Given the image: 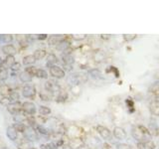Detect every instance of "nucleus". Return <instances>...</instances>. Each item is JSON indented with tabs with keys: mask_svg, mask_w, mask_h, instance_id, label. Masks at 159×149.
<instances>
[{
	"mask_svg": "<svg viewBox=\"0 0 159 149\" xmlns=\"http://www.w3.org/2000/svg\"><path fill=\"white\" fill-rule=\"evenodd\" d=\"M131 135L137 142L151 140V132L144 125H134L131 129Z\"/></svg>",
	"mask_w": 159,
	"mask_h": 149,
	"instance_id": "1",
	"label": "nucleus"
},
{
	"mask_svg": "<svg viewBox=\"0 0 159 149\" xmlns=\"http://www.w3.org/2000/svg\"><path fill=\"white\" fill-rule=\"evenodd\" d=\"M66 136L68 137L69 140H72V139H77V138H81L84 140V129L79 127L78 125H70L67 127V132H66Z\"/></svg>",
	"mask_w": 159,
	"mask_h": 149,
	"instance_id": "2",
	"label": "nucleus"
},
{
	"mask_svg": "<svg viewBox=\"0 0 159 149\" xmlns=\"http://www.w3.org/2000/svg\"><path fill=\"white\" fill-rule=\"evenodd\" d=\"M88 81V76L86 74L83 73H74L72 74H70L67 79L68 84H70L71 86H79V84H84Z\"/></svg>",
	"mask_w": 159,
	"mask_h": 149,
	"instance_id": "3",
	"label": "nucleus"
},
{
	"mask_svg": "<svg viewBox=\"0 0 159 149\" xmlns=\"http://www.w3.org/2000/svg\"><path fill=\"white\" fill-rule=\"evenodd\" d=\"M44 88H45V91L50 93L51 94L59 93L61 92V87H60V84L55 81H52V79H48V81L45 83Z\"/></svg>",
	"mask_w": 159,
	"mask_h": 149,
	"instance_id": "4",
	"label": "nucleus"
},
{
	"mask_svg": "<svg viewBox=\"0 0 159 149\" xmlns=\"http://www.w3.org/2000/svg\"><path fill=\"white\" fill-rule=\"evenodd\" d=\"M22 94L24 97L29 98V99H34L36 97L37 91L36 88L33 84H25L22 88Z\"/></svg>",
	"mask_w": 159,
	"mask_h": 149,
	"instance_id": "5",
	"label": "nucleus"
},
{
	"mask_svg": "<svg viewBox=\"0 0 159 149\" xmlns=\"http://www.w3.org/2000/svg\"><path fill=\"white\" fill-rule=\"evenodd\" d=\"M22 111L23 113L27 114V115L34 116L37 112V107L35 106V103L32 102H24L22 103Z\"/></svg>",
	"mask_w": 159,
	"mask_h": 149,
	"instance_id": "6",
	"label": "nucleus"
},
{
	"mask_svg": "<svg viewBox=\"0 0 159 149\" xmlns=\"http://www.w3.org/2000/svg\"><path fill=\"white\" fill-rule=\"evenodd\" d=\"M49 72H50V74H51L53 78H56V79H63V78H65V76H66V72H65V70L62 69L61 67L57 66V65L50 67Z\"/></svg>",
	"mask_w": 159,
	"mask_h": 149,
	"instance_id": "7",
	"label": "nucleus"
},
{
	"mask_svg": "<svg viewBox=\"0 0 159 149\" xmlns=\"http://www.w3.org/2000/svg\"><path fill=\"white\" fill-rule=\"evenodd\" d=\"M97 131L99 134V136H101L104 141H108V140H111V139L112 133L107 127L103 126V125H98L97 126Z\"/></svg>",
	"mask_w": 159,
	"mask_h": 149,
	"instance_id": "8",
	"label": "nucleus"
},
{
	"mask_svg": "<svg viewBox=\"0 0 159 149\" xmlns=\"http://www.w3.org/2000/svg\"><path fill=\"white\" fill-rule=\"evenodd\" d=\"M70 51H71V49L67 50L66 52L62 54L63 64H64V66L67 67V68H72L73 64L75 63V59H74L73 55H72V52H70Z\"/></svg>",
	"mask_w": 159,
	"mask_h": 149,
	"instance_id": "9",
	"label": "nucleus"
},
{
	"mask_svg": "<svg viewBox=\"0 0 159 149\" xmlns=\"http://www.w3.org/2000/svg\"><path fill=\"white\" fill-rule=\"evenodd\" d=\"M24 137L29 140L30 142L38 140V132L35 130V128L32 126H27L26 130L24 132Z\"/></svg>",
	"mask_w": 159,
	"mask_h": 149,
	"instance_id": "10",
	"label": "nucleus"
},
{
	"mask_svg": "<svg viewBox=\"0 0 159 149\" xmlns=\"http://www.w3.org/2000/svg\"><path fill=\"white\" fill-rule=\"evenodd\" d=\"M7 111L12 114L13 116L15 115H18L21 112H23L22 111V103L20 102H13L11 103L10 106H7Z\"/></svg>",
	"mask_w": 159,
	"mask_h": 149,
	"instance_id": "11",
	"label": "nucleus"
},
{
	"mask_svg": "<svg viewBox=\"0 0 159 149\" xmlns=\"http://www.w3.org/2000/svg\"><path fill=\"white\" fill-rule=\"evenodd\" d=\"M6 136L11 141H18L19 140V132L15 129L13 125L8 126L6 129Z\"/></svg>",
	"mask_w": 159,
	"mask_h": 149,
	"instance_id": "12",
	"label": "nucleus"
},
{
	"mask_svg": "<svg viewBox=\"0 0 159 149\" xmlns=\"http://www.w3.org/2000/svg\"><path fill=\"white\" fill-rule=\"evenodd\" d=\"M113 136L116 137L117 140H124L127 136V133L124 130V128L116 126L113 128Z\"/></svg>",
	"mask_w": 159,
	"mask_h": 149,
	"instance_id": "13",
	"label": "nucleus"
},
{
	"mask_svg": "<svg viewBox=\"0 0 159 149\" xmlns=\"http://www.w3.org/2000/svg\"><path fill=\"white\" fill-rule=\"evenodd\" d=\"M34 128H35V130L38 132V134H41V135H43V136L50 137V136H51L52 132H53L52 130H50L49 128L43 126L42 124H38V123L34 126Z\"/></svg>",
	"mask_w": 159,
	"mask_h": 149,
	"instance_id": "14",
	"label": "nucleus"
},
{
	"mask_svg": "<svg viewBox=\"0 0 159 149\" xmlns=\"http://www.w3.org/2000/svg\"><path fill=\"white\" fill-rule=\"evenodd\" d=\"M1 50H2V52L5 55H6V56H14V55L17 53L16 47H15L14 45H12V44H6V45H4Z\"/></svg>",
	"mask_w": 159,
	"mask_h": 149,
	"instance_id": "15",
	"label": "nucleus"
},
{
	"mask_svg": "<svg viewBox=\"0 0 159 149\" xmlns=\"http://www.w3.org/2000/svg\"><path fill=\"white\" fill-rule=\"evenodd\" d=\"M136 147L138 149H155L156 145L152 140H145L142 142H137Z\"/></svg>",
	"mask_w": 159,
	"mask_h": 149,
	"instance_id": "16",
	"label": "nucleus"
},
{
	"mask_svg": "<svg viewBox=\"0 0 159 149\" xmlns=\"http://www.w3.org/2000/svg\"><path fill=\"white\" fill-rule=\"evenodd\" d=\"M93 60L98 64L102 63L106 60V54L102 50H97L93 53Z\"/></svg>",
	"mask_w": 159,
	"mask_h": 149,
	"instance_id": "17",
	"label": "nucleus"
},
{
	"mask_svg": "<svg viewBox=\"0 0 159 149\" xmlns=\"http://www.w3.org/2000/svg\"><path fill=\"white\" fill-rule=\"evenodd\" d=\"M17 148L18 149H33L32 142H30L29 140H27L25 137H21L18 140Z\"/></svg>",
	"mask_w": 159,
	"mask_h": 149,
	"instance_id": "18",
	"label": "nucleus"
},
{
	"mask_svg": "<svg viewBox=\"0 0 159 149\" xmlns=\"http://www.w3.org/2000/svg\"><path fill=\"white\" fill-rule=\"evenodd\" d=\"M149 111H150V113L152 115L159 116V99H154L150 102Z\"/></svg>",
	"mask_w": 159,
	"mask_h": 149,
	"instance_id": "19",
	"label": "nucleus"
},
{
	"mask_svg": "<svg viewBox=\"0 0 159 149\" xmlns=\"http://www.w3.org/2000/svg\"><path fill=\"white\" fill-rule=\"evenodd\" d=\"M13 89L10 88L8 84H0V96L2 97H10V94L12 93Z\"/></svg>",
	"mask_w": 159,
	"mask_h": 149,
	"instance_id": "20",
	"label": "nucleus"
},
{
	"mask_svg": "<svg viewBox=\"0 0 159 149\" xmlns=\"http://www.w3.org/2000/svg\"><path fill=\"white\" fill-rule=\"evenodd\" d=\"M16 63V60H15L14 56H6L4 62H3V69L7 70V69H11L13 65Z\"/></svg>",
	"mask_w": 159,
	"mask_h": 149,
	"instance_id": "21",
	"label": "nucleus"
},
{
	"mask_svg": "<svg viewBox=\"0 0 159 149\" xmlns=\"http://www.w3.org/2000/svg\"><path fill=\"white\" fill-rule=\"evenodd\" d=\"M64 39L65 37H63L62 35H52L48 38V42L50 45H59Z\"/></svg>",
	"mask_w": 159,
	"mask_h": 149,
	"instance_id": "22",
	"label": "nucleus"
},
{
	"mask_svg": "<svg viewBox=\"0 0 159 149\" xmlns=\"http://www.w3.org/2000/svg\"><path fill=\"white\" fill-rule=\"evenodd\" d=\"M58 62H59L58 57L55 54L51 53V54H49L48 56H47V64L46 65H47L48 68L52 67V66H55V65H57Z\"/></svg>",
	"mask_w": 159,
	"mask_h": 149,
	"instance_id": "23",
	"label": "nucleus"
},
{
	"mask_svg": "<svg viewBox=\"0 0 159 149\" xmlns=\"http://www.w3.org/2000/svg\"><path fill=\"white\" fill-rule=\"evenodd\" d=\"M35 63H36V59H35L34 55H27V56L23 57L22 59V64L25 65V66H32V65H34Z\"/></svg>",
	"mask_w": 159,
	"mask_h": 149,
	"instance_id": "24",
	"label": "nucleus"
},
{
	"mask_svg": "<svg viewBox=\"0 0 159 149\" xmlns=\"http://www.w3.org/2000/svg\"><path fill=\"white\" fill-rule=\"evenodd\" d=\"M19 79H20V82H22L24 84H26V83H30V82H32V79H33V77L31 76L30 74H28L27 72H21L19 74V76H18Z\"/></svg>",
	"mask_w": 159,
	"mask_h": 149,
	"instance_id": "25",
	"label": "nucleus"
},
{
	"mask_svg": "<svg viewBox=\"0 0 159 149\" xmlns=\"http://www.w3.org/2000/svg\"><path fill=\"white\" fill-rule=\"evenodd\" d=\"M33 55L35 59H36V61H39V60H42L47 56V51L45 49H37Z\"/></svg>",
	"mask_w": 159,
	"mask_h": 149,
	"instance_id": "26",
	"label": "nucleus"
},
{
	"mask_svg": "<svg viewBox=\"0 0 159 149\" xmlns=\"http://www.w3.org/2000/svg\"><path fill=\"white\" fill-rule=\"evenodd\" d=\"M89 76L93 79H101L102 78V73L98 68H93L91 70H89Z\"/></svg>",
	"mask_w": 159,
	"mask_h": 149,
	"instance_id": "27",
	"label": "nucleus"
},
{
	"mask_svg": "<svg viewBox=\"0 0 159 149\" xmlns=\"http://www.w3.org/2000/svg\"><path fill=\"white\" fill-rule=\"evenodd\" d=\"M38 111H39V114H40V115H41V116H44V117H46V116L50 115V114H51V112H52L51 108L48 107V106H41L39 107Z\"/></svg>",
	"mask_w": 159,
	"mask_h": 149,
	"instance_id": "28",
	"label": "nucleus"
},
{
	"mask_svg": "<svg viewBox=\"0 0 159 149\" xmlns=\"http://www.w3.org/2000/svg\"><path fill=\"white\" fill-rule=\"evenodd\" d=\"M13 41V35L11 34H2L0 35V43L10 44Z\"/></svg>",
	"mask_w": 159,
	"mask_h": 149,
	"instance_id": "29",
	"label": "nucleus"
},
{
	"mask_svg": "<svg viewBox=\"0 0 159 149\" xmlns=\"http://www.w3.org/2000/svg\"><path fill=\"white\" fill-rule=\"evenodd\" d=\"M39 96H40V97H41L42 101H44V102H50L52 99V97H53V94H51V93L46 92V91L41 92L39 93Z\"/></svg>",
	"mask_w": 159,
	"mask_h": 149,
	"instance_id": "30",
	"label": "nucleus"
},
{
	"mask_svg": "<svg viewBox=\"0 0 159 149\" xmlns=\"http://www.w3.org/2000/svg\"><path fill=\"white\" fill-rule=\"evenodd\" d=\"M67 98H68V93L61 89V92L58 93V96L56 97V101L58 102H66Z\"/></svg>",
	"mask_w": 159,
	"mask_h": 149,
	"instance_id": "31",
	"label": "nucleus"
},
{
	"mask_svg": "<svg viewBox=\"0 0 159 149\" xmlns=\"http://www.w3.org/2000/svg\"><path fill=\"white\" fill-rule=\"evenodd\" d=\"M122 37H123L124 41L129 43V42L133 41V40H135L137 38V35L136 34H123Z\"/></svg>",
	"mask_w": 159,
	"mask_h": 149,
	"instance_id": "32",
	"label": "nucleus"
},
{
	"mask_svg": "<svg viewBox=\"0 0 159 149\" xmlns=\"http://www.w3.org/2000/svg\"><path fill=\"white\" fill-rule=\"evenodd\" d=\"M14 102L11 99V97H2L1 99H0V103L2 104V106H10L11 103H13Z\"/></svg>",
	"mask_w": 159,
	"mask_h": 149,
	"instance_id": "33",
	"label": "nucleus"
},
{
	"mask_svg": "<svg viewBox=\"0 0 159 149\" xmlns=\"http://www.w3.org/2000/svg\"><path fill=\"white\" fill-rule=\"evenodd\" d=\"M37 71H38V68H36L35 66H30V67H27L26 69H25V72L30 74L32 77H36Z\"/></svg>",
	"mask_w": 159,
	"mask_h": 149,
	"instance_id": "34",
	"label": "nucleus"
},
{
	"mask_svg": "<svg viewBox=\"0 0 159 149\" xmlns=\"http://www.w3.org/2000/svg\"><path fill=\"white\" fill-rule=\"evenodd\" d=\"M36 77L39 79H48V73L43 69H38Z\"/></svg>",
	"mask_w": 159,
	"mask_h": 149,
	"instance_id": "35",
	"label": "nucleus"
},
{
	"mask_svg": "<svg viewBox=\"0 0 159 149\" xmlns=\"http://www.w3.org/2000/svg\"><path fill=\"white\" fill-rule=\"evenodd\" d=\"M86 38H87L86 34H75V35H72V39L76 40V41H82V40L86 39Z\"/></svg>",
	"mask_w": 159,
	"mask_h": 149,
	"instance_id": "36",
	"label": "nucleus"
},
{
	"mask_svg": "<svg viewBox=\"0 0 159 149\" xmlns=\"http://www.w3.org/2000/svg\"><path fill=\"white\" fill-rule=\"evenodd\" d=\"M10 97H11V99L14 102H19V99H20V96H19V93L16 92V91H13L12 93L10 94Z\"/></svg>",
	"mask_w": 159,
	"mask_h": 149,
	"instance_id": "37",
	"label": "nucleus"
},
{
	"mask_svg": "<svg viewBox=\"0 0 159 149\" xmlns=\"http://www.w3.org/2000/svg\"><path fill=\"white\" fill-rule=\"evenodd\" d=\"M20 69H21V64L18 63V62H16V63H15V64L13 65L12 68L10 69V70L12 71V74H15V73L19 72V71H20Z\"/></svg>",
	"mask_w": 159,
	"mask_h": 149,
	"instance_id": "38",
	"label": "nucleus"
},
{
	"mask_svg": "<svg viewBox=\"0 0 159 149\" xmlns=\"http://www.w3.org/2000/svg\"><path fill=\"white\" fill-rule=\"evenodd\" d=\"M71 91L74 94H76V96H79L80 93H81V87H80V84L79 86H73L71 88Z\"/></svg>",
	"mask_w": 159,
	"mask_h": 149,
	"instance_id": "39",
	"label": "nucleus"
},
{
	"mask_svg": "<svg viewBox=\"0 0 159 149\" xmlns=\"http://www.w3.org/2000/svg\"><path fill=\"white\" fill-rule=\"evenodd\" d=\"M7 78H8V71L3 69L2 71L0 72V79H1V81H5Z\"/></svg>",
	"mask_w": 159,
	"mask_h": 149,
	"instance_id": "40",
	"label": "nucleus"
},
{
	"mask_svg": "<svg viewBox=\"0 0 159 149\" xmlns=\"http://www.w3.org/2000/svg\"><path fill=\"white\" fill-rule=\"evenodd\" d=\"M116 149H132L129 144L126 143H118L116 145Z\"/></svg>",
	"mask_w": 159,
	"mask_h": 149,
	"instance_id": "41",
	"label": "nucleus"
},
{
	"mask_svg": "<svg viewBox=\"0 0 159 149\" xmlns=\"http://www.w3.org/2000/svg\"><path fill=\"white\" fill-rule=\"evenodd\" d=\"M109 71H111L112 73L116 74V78L119 77V72H118L117 68H116V67H109V70H107V72H109Z\"/></svg>",
	"mask_w": 159,
	"mask_h": 149,
	"instance_id": "42",
	"label": "nucleus"
},
{
	"mask_svg": "<svg viewBox=\"0 0 159 149\" xmlns=\"http://www.w3.org/2000/svg\"><path fill=\"white\" fill-rule=\"evenodd\" d=\"M48 35L47 34H40V35H37V39L38 40H46L48 39Z\"/></svg>",
	"mask_w": 159,
	"mask_h": 149,
	"instance_id": "43",
	"label": "nucleus"
},
{
	"mask_svg": "<svg viewBox=\"0 0 159 149\" xmlns=\"http://www.w3.org/2000/svg\"><path fill=\"white\" fill-rule=\"evenodd\" d=\"M102 149H113V147H112L109 143L104 142V143L102 144Z\"/></svg>",
	"mask_w": 159,
	"mask_h": 149,
	"instance_id": "44",
	"label": "nucleus"
},
{
	"mask_svg": "<svg viewBox=\"0 0 159 149\" xmlns=\"http://www.w3.org/2000/svg\"><path fill=\"white\" fill-rule=\"evenodd\" d=\"M101 38L103 39V40H108V39L111 38V35H109V34H102Z\"/></svg>",
	"mask_w": 159,
	"mask_h": 149,
	"instance_id": "45",
	"label": "nucleus"
},
{
	"mask_svg": "<svg viewBox=\"0 0 159 149\" xmlns=\"http://www.w3.org/2000/svg\"><path fill=\"white\" fill-rule=\"evenodd\" d=\"M3 62H4V60L1 57H0V72H1L2 70H3Z\"/></svg>",
	"mask_w": 159,
	"mask_h": 149,
	"instance_id": "46",
	"label": "nucleus"
},
{
	"mask_svg": "<svg viewBox=\"0 0 159 149\" xmlns=\"http://www.w3.org/2000/svg\"><path fill=\"white\" fill-rule=\"evenodd\" d=\"M63 149H74V148H72L71 146L69 145V144H66V145L63 146Z\"/></svg>",
	"mask_w": 159,
	"mask_h": 149,
	"instance_id": "47",
	"label": "nucleus"
},
{
	"mask_svg": "<svg viewBox=\"0 0 159 149\" xmlns=\"http://www.w3.org/2000/svg\"><path fill=\"white\" fill-rule=\"evenodd\" d=\"M155 131H156V132H155V133H156V135L159 137V127H157V128H156V130H155Z\"/></svg>",
	"mask_w": 159,
	"mask_h": 149,
	"instance_id": "48",
	"label": "nucleus"
}]
</instances>
